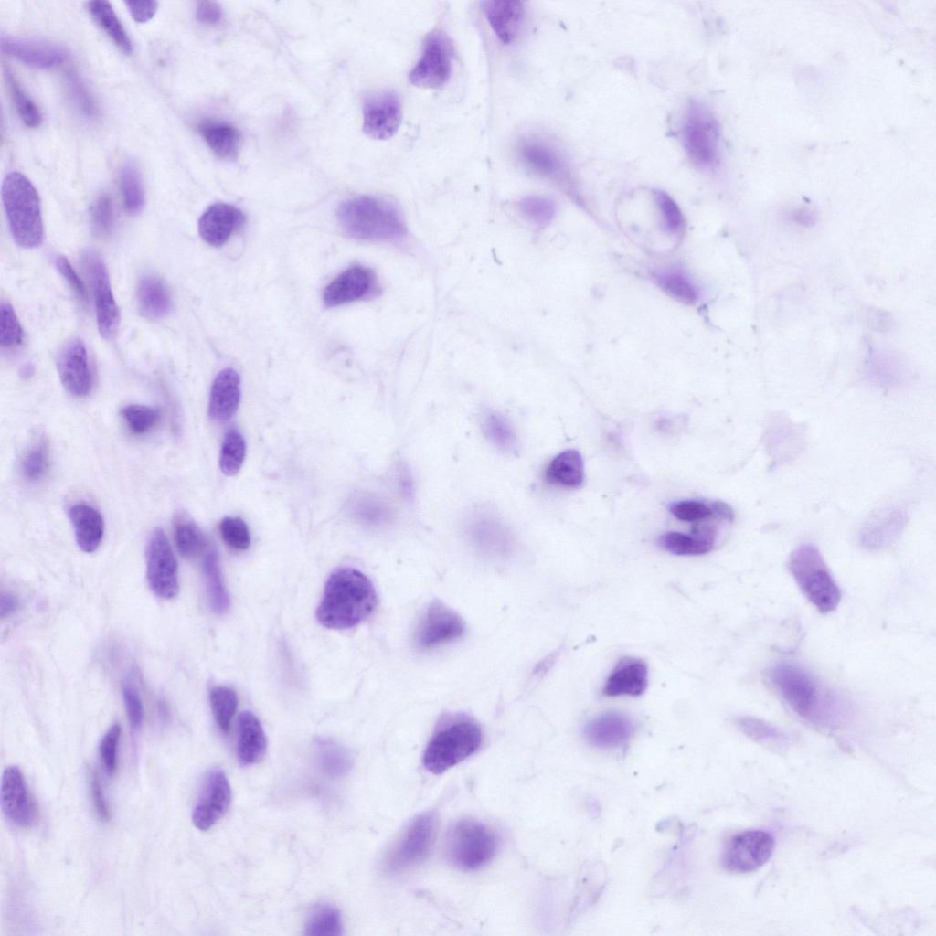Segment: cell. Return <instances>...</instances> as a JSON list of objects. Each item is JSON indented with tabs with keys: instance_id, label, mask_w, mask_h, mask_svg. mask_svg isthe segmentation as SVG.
Segmentation results:
<instances>
[{
	"instance_id": "obj_1",
	"label": "cell",
	"mask_w": 936,
	"mask_h": 936,
	"mask_svg": "<svg viewBox=\"0 0 936 936\" xmlns=\"http://www.w3.org/2000/svg\"><path fill=\"white\" fill-rule=\"evenodd\" d=\"M377 593L370 580L353 568H341L328 578L316 618L324 627L351 628L374 611Z\"/></svg>"
},
{
	"instance_id": "obj_2",
	"label": "cell",
	"mask_w": 936,
	"mask_h": 936,
	"mask_svg": "<svg viewBox=\"0 0 936 936\" xmlns=\"http://www.w3.org/2000/svg\"><path fill=\"white\" fill-rule=\"evenodd\" d=\"M337 218L347 235L359 239L393 240L407 231L399 207L379 197L358 196L343 201Z\"/></svg>"
},
{
	"instance_id": "obj_3",
	"label": "cell",
	"mask_w": 936,
	"mask_h": 936,
	"mask_svg": "<svg viewBox=\"0 0 936 936\" xmlns=\"http://www.w3.org/2000/svg\"><path fill=\"white\" fill-rule=\"evenodd\" d=\"M2 201L9 229L16 243L23 248L37 247L43 240L39 196L21 173H8L2 184Z\"/></svg>"
},
{
	"instance_id": "obj_4",
	"label": "cell",
	"mask_w": 936,
	"mask_h": 936,
	"mask_svg": "<svg viewBox=\"0 0 936 936\" xmlns=\"http://www.w3.org/2000/svg\"><path fill=\"white\" fill-rule=\"evenodd\" d=\"M482 743L480 726L467 717H458L441 727L429 741L424 754L425 768L440 774L473 755Z\"/></svg>"
},
{
	"instance_id": "obj_5",
	"label": "cell",
	"mask_w": 936,
	"mask_h": 936,
	"mask_svg": "<svg viewBox=\"0 0 936 936\" xmlns=\"http://www.w3.org/2000/svg\"><path fill=\"white\" fill-rule=\"evenodd\" d=\"M789 569L803 595L823 613L835 610L841 592L818 548L798 547L790 556Z\"/></svg>"
},
{
	"instance_id": "obj_6",
	"label": "cell",
	"mask_w": 936,
	"mask_h": 936,
	"mask_svg": "<svg viewBox=\"0 0 936 936\" xmlns=\"http://www.w3.org/2000/svg\"><path fill=\"white\" fill-rule=\"evenodd\" d=\"M769 679L787 705L802 718L811 721H823L826 715V702L817 684L803 668L789 663H780L771 668Z\"/></svg>"
},
{
	"instance_id": "obj_7",
	"label": "cell",
	"mask_w": 936,
	"mask_h": 936,
	"mask_svg": "<svg viewBox=\"0 0 936 936\" xmlns=\"http://www.w3.org/2000/svg\"><path fill=\"white\" fill-rule=\"evenodd\" d=\"M719 125L711 111L692 101L686 107L682 123V141L689 160L698 168L709 169L718 163Z\"/></svg>"
},
{
	"instance_id": "obj_8",
	"label": "cell",
	"mask_w": 936,
	"mask_h": 936,
	"mask_svg": "<svg viewBox=\"0 0 936 936\" xmlns=\"http://www.w3.org/2000/svg\"><path fill=\"white\" fill-rule=\"evenodd\" d=\"M496 847L495 833L477 821H458L447 835L448 858L463 870H475L486 865L495 856Z\"/></svg>"
},
{
	"instance_id": "obj_9",
	"label": "cell",
	"mask_w": 936,
	"mask_h": 936,
	"mask_svg": "<svg viewBox=\"0 0 936 936\" xmlns=\"http://www.w3.org/2000/svg\"><path fill=\"white\" fill-rule=\"evenodd\" d=\"M435 828L436 817L433 814L418 815L389 852L385 863L387 869L392 873H400L425 861L433 843Z\"/></svg>"
},
{
	"instance_id": "obj_10",
	"label": "cell",
	"mask_w": 936,
	"mask_h": 936,
	"mask_svg": "<svg viewBox=\"0 0 936 936\" xmlns=\"http://www.w3.org/2000/svg\"><path fill=\"white\" fill-rule=\"evenodd\" d=\"M452 60L451 38L442 30H433L424 40L421 55L410 73V81L419 88H440L452 75Z\"/></svg>"
},
{
	"instance_id": "obj_11",
	"label": "cell",
	"mask_w": 936,
	"mask_h": 936,
	"mask_svg": "<svg viewBox=\"0 0 936 936\" xmlns=\"http://www.w3.org/2000/svg\"><path fill=\"white\" fill-rule=\"evenodd\" d=\"M82 265L94 296L99 332L104 339H111L118 331L120 313L112 292L108 271L101 257L91 250L83 252Z\"/></svg>"
},
{
	"instance_id": "obj_12",
	"label": "cell",
	"mask_w": 936,
	"mask_h": 936,
	"mask_svg": "<svg viewBox=\"0 0 936 936\" xmlns=\"http://www.w3.org/2000/svg\"><path fill=\"white\" fill-rule=\"evenodd\" d=\"M146 577L151 590L160 598L170 600L179 591L178 566L165 532L155 528L145 550Z\"/></svg>"
},
{
	"instance_id": "obj_13",
	"label": "cell",
	"mask_w": 936,
	"mask_h": 936,
	"mask_svg": "<svg viewBox=\"0 0 936 936\" xmlns=\"http://www.w3.org/2000/svg\"><path fill=\"white\" fill-rule=\"evenodd\" d=\"M364 133L375 140H388L398 132L402 120L399 96L392 90L366 95L362 107Z\"/></svg>"
},
{
	"instance_id": "obj_14",
	"label": "cell",
	"mask_w": 936,
	"mask_h": 936,
	"mask_svg": "<svg viewBox=\"0 0 936 936\" xmlns=\"http://www.w3.org/2000/svg\"><path fill=\"white\" fill-rule=\"evenodd\" d=\"M774 849L772 835L763 830H750L735 835L723 855L725 867L735 873H748L762 867Z\"/></svg>"
},
{
	"instance_id": "obj_15",
	"label": "cell",
	"mask_w": 936,
	"mask_h": 936,
	"mask_svg": "<svg viewBox=\"0 0 936 936\" xmlns=\"http://www.w3.org/2000/svg\"><path fill=\"white\" fill-rule=\"evenodd\" d=\"M0 804L5 817L17 826H31L37 818L36 803L23 772L16 765H9L3 771Z\"/></svg>"
},
{
	"instance_id": "obj_16",
	"label": "cell",
	"mask_w": 936,
	"mask_h": 936,
	"mask_svg": "<svg viewBox=\"0 0 936 936\" xmlns=\"http://www.w3.org/2000/svg\"><path fill=\"white\" fill-rule=\"evenodd\" d=\"M231 790L225 773L211 770L205 777L192 811L193 824L201 831L211 828L227 812Z\"/></svg>"
},
{
	"instance_id": "obj_17",
	"label": "cell",
	"mask_w": 936,
	"mask_h": 936,
	"mask_svg": "<svg viewBox=\"0 0 936 936\" xmlns=\"http://www.w3.org/2000/svg\"><path fill=\"white\" fill-rule=\"evenodd\" d=\"M378 282L375 272L365 266L355 265L341 272L324 290L326 307L367 299L378 294Z\"/></svg>"
},
{
	"instance_id": "obj_18",
	"label": "cell",
	"mask_w": 936,
	"mask_h": 936,
	"mask_svg": "<svg viewBox=\"0 0 936 936\" xmlns=\"http://www.w3.org/2000/svg\"><path fill=\"white\" fill-rule=\"evenodd\" d=\"M465 624L461 616L444 603L435 601L428 607L417 633L416 643L430 649L463 635Z\"/></svg>"
},
{
	"instance_id": "obj_19",
	"label": "cell",
	"mask_w": 936,
	"mask_h": 936,
	"mask_svg": "<svg viewBox=\"0 0 936 936\" xmlns=\"http://www.w3.org/2000/svg\"><path fill=\"white\" fill-rule=\"evenodd\" d=\"M525 165L535 174L561 185L570 184L568 163L559 150L546 140L527 138L519 147Z\"/></svg>"
},
{
	"instance_id": "obj_20",
	"label": "cell",
	"mask_w": 936,
	"mask_h": 936,
	"mask_svg": "<svg viewBox=\"0 0 936 936\" xmlns=\"http://www.w3.org/2000/svg\"><path fill=\"white\" fill-rule=\"evenodd\" d=\"M57 368L64 388L76 397L87 396L92 376L84 343L79 338L67 342L58 353Z\"/></svg>"
},
{
	"instance_id": "obj_21",
	"label": "cell",
	"mask_w": 936,
	"mask_h": 936,
	"mask_svg": "<svg viewBox=\"0 0 936 936\" xmlns=\"http://www.w3.org/2000/svg\"><path fill=\"white\" fill-rule=\"evenodd\" d=\"M1 48L24 64L37 69H48L59 65L68 55L62 46L36 38L2 37Z\"/></svg>"
},
{
	"instance_id": "obj_22",
	"label": "cell",
	"mask_w": 936,
	"mask_h": 936,
	"mask_svg": "<svg viewBox=\"0 0 936 936\" xmlns=\"http://www.w3.org/2000/svg\"><path fill=\"white\" fill-rule=\"evenodd\" d=\"M245 222V215L238 207L215 203L209 206L198 220V232L202 239L211 246H221Z\"/></svg>"
},
{
	"instance_id": "obj_23",
	"label": "cell",
	"mask_w": 936,
	"mask_h": 936,
	"mask_svg": "<svg viewBox=\"0 0 936 936\" xmlns=\"http://www.w3.org/2000/svg\"><path fill=\"white\" fill-rule=\"evenodd\" d=\"M632 721L623 714L608 712L589 721L583 729L586 740L598 748L623 746L633 735Z\"/></svg>"
},
{
	"instance_id": "obj_24",
	"label": "cell",
	"mask_w": 936,
	"mask_h": 936,
	"mask_svg": "<svg viewBox=\"0 0 936 936\" xmlns=\"http://www.w3.org/2000/svg\"><path fill=\"white\" fill-rule=\"evenodd\" d=\"M240 378L233 368L222 369L215 378L209 395L208 414L216 421H226L237 411L240 401Z\"/></svg>"
},
{
	"instance_id": "obj_25",
	"label": "cell",
	"mask_w": 936,
	"mask_h": 936,
	"mask_svg": "<svg viewBox=\"0 0 936 936\" xmlns=\"http://www.w3.org/2000/svg\"><path fill=\"white\" fill-rule=\"evenodd\" d=\"M648 684L646 664L636 658H623L609 675L603 693L607 697L642 695Z\"/></svg>"
},
{
	"instance_id": "obj_26",
	"label": "cell",
	"mask_w": 936,
	"mask_h": 936,
	"mask_svg": "<svg viewBox=\"0 0 936 936\" xmlns=\"http://www.w3.org/2000/svg\"><path fill=\"white\" fill-rule=\"evenodd\" d=\"M482 9L495 36L504 44H510L516 38L523 20V3L511 0L484 1Z\"/></svg>"
},
{
	"instance_id": "obj_27",
	"label": "cell",
	"mask_w": 936,
	"mask_h": 936,
	"mask_svg": "<svg viewBox=\"0 0 936 936\" xmlns=\"http://www.w3.org/2000/svg\"><path fill=\"white\" fill-rule=\"evenodd\" d=\"M75 539L80 549L86 553L95 551L101 545L104 522L101 513L86 503H76L68 511Z\"/></svg>"
},
{
	"instance_id": "obj_28",
	"label": "cell",
	"mask_w": 936,
	"mask_h": 936,
	"mask_svg": "<svg viewBox=\"0 0 936 936\" xmlns=\"http://www.w3.org/2000/svg\"><path fill=\"white\" fill-rule=\"evenodd\" d=\"M266 737L259 718L250 711L239 715L237 755L239 762L249 766L260 762L266 752Z\"/></svg>"
},
{
	"instance_id": "obj_29",
	"label": "cell",
	"mask_w": 936,
	"mask_h": 936,
	"mask_svg": "<svg viewBox=\"0 0 936 936\" xmlns=\"http://www.w3.org/2000/svg\"><path fill=\"white\" fill-rule=\"evenodd\" d=\"M137 302L141 314L149 319L165 317L172 307L170 292L157 276L141 278L137 287Z\"/></svg>"
},
{
	"instance_id": "obj_30",
	"label": "cell",
	"mask_w": 936,
	"mask_h": 936,
	"mask_svg": "<svg viewBox=\"0 0 936 936\" xmlns=\"http://www.w3.org/2000/svg\"><path fill=\"white\" fill-rule=\"evenodd\" d=\"M199 132L218 157L233 159L237 156L241 136L233 125L221 121H206L199 125Z\"/></svg>"
},
{
	"instance_id": "obj_31",
	"label": "cell",
	"mask_w": 936,
	"mask_h": 936,
	"mask_svg": "<svg viewBox=\"0 0 936 936\" xmlns=\"http://www.w3.org/2000/svg\"><path fill=\"white\" fill-rule=\"evenodd\" d=\"M548 482L564 487L577 488L584 481V465L577 450H566L555 456L547 467Z\"/></svg>"
},
{
	"instance_id": "obj_32",
	"label": "cell",
	"mask_w": 936,
	"mask_h": 936,
	"mask_svg": "<svg viewBox=\"0 0 936 936\" xmlns=\"http://www.w3.org/2000/svg\"><path fill=\"white\" fill-rule=\"evenodd\" d=\"M205 586L209 605L217 613H224L229 607V596L224 584L219 558L215 549L205 554L202 564Z\"/></svg>"
},
{
	"instance_id": "obj_33",
	"label": "cell",
	"mask_w": 936,
	"mask_h": 936,
	"mask_svg": "<svg viewBox=\"0 0 936 936\" xmlns=\"http://www.w3.org/2000/svg\"><path fill=\"white\" fill-rule=\"evenodd\" d=\"M88 10L96 23L124 54L133 52L132 41L122 24L108 1L95 0L87 3Z\"/></svg>"
},
{
	"instance_id": "obj_34",
	"label": "cell",
	"mask_w": 936,
	"mask_h": 936,
	"mask_svg": "<svg viewBox=\"0 0 936 936\" xmlns=\"http://www.w3.org/2000/svg\"><path fill=\"white\" fill-rule=\"evenodd\" d=\"M715 532L710 530L697 536L670 531L660 536L658 544L665 550L678 556H697L712 550Z\"/></svg>"
},
{
	"instance_id": "obj_35",
	"label": "cell",
	"mask_w": 936,
	"mask_h": 936,
	"mask_svg": "<svg viewBox=\"0 0 936 936\" xmlns=\"http://www.w3.org/2000/svg\"><path fill=\"white\" fill-rule=\"evenodd\" d=\"M652 276L655 283L676 301L686 304L697 301V288L682 270L675 267L655 270Z\"/></svg>"
},
{
	"instance_id": "obj_36",
	"label": "cell",
	"mask_w": 936,
	"mask_h": 936,
	"mask_svg": "<svg viewBox=\"0 0 936 936\" xmlns=\"http://www.w3.org/2000/svg\"><path fill=\"white\" fill-rule=\"evenodd\" d=\"M315 755L320 769L330 777L346 775L352 767L351 755L346 748L325 739L315 743Z\"/></svg>"
},
{
	"instance_id": "obj_37",
	"label": "cell",
	"mask_w": 936,
	"mask_h": 936,
	"mask_svg": "<svg viewBox=\"0 0 936 936\" xmlns=\"http://www.w3.org/2000/svg\"><path fill=\"white\" fill-rule=\"evenodd\" d=\"M120 189L123 206L129 214H137L144 205V189L137 165L127 160L120 170Z\"/></svg>"
},
{
	"instance_id": "obj_38",
	"label": "cell",
	"mask_w": 936,
	"mask_h": 936,
	"mask_svg": "<svg viewBox=\"0 0 936 936\" xmlns=\"http://www.w3.org/2000/svg\"><path fill=\"white\" fill-rule=\"evenodd\" d=\"M342 930L339 910L328 904L315 907L305 924V934L311 936H337L342 934Z\"/></svg>"
},
{
	"instance_id": "obj_39",
	"label": "cell",
	"mask_w": 936,
	"mask_h": 936,
	"mask_svg": "<svg viewBox=\"0 0 936 936\" xmlns=\"http://www.w3.org/2000/svg\"><path fill=\"white\" fill-rule=\"evenodd\" d=\"M4 75L20 119L27 127H38L42 122V115L38 107L26 94L14 74L8 69L4 70Z\"/></svg>"
},
{
	"instance_id": "obj_40",
	"label": "cell",
	"mask_w": 936,
	"mask_h": 936,
	"mask_svg": "<svg viewBox=\"0 0 936 936\" xmlns=\"http://www.w3.org/2000/svg\"><path fill=\"white\" fill-rule=\"evenodd\" d=\"M246 453V443L242 434L235 430H229L225 435L219 458V466L222 473L228 476H233L240 470Z\"/></svg>"
},
{
	"instance_id": "obj_41",
	"label": "cell",
	"mask_w": 936,
	"mask_h": 936,
	"mask_svg": "<svg viewBox=\"0 0 936 936\" xmlns=\"http://www.w3.org/2000/svg\"><path fill=\"white\" fill-rule=\"evenodd\" d=\"M209 700L218 728L228 733L238 706L235 691L226 686H215L210 690Z\"/></svg>"
},
{
	"instance_id": "obj_42",
	"label": "cell",
	"mask_w": 936,
	"mask_h": 936,
	"mask_svg": "<svg viewBox=\"0 0 936 936\" xmlns=\"http://www.w3.org/2000/svg\"><path fill=\"white\" fill-rule=\"evenodd\" d=\"M175 541L179 553L185 558H194L207 547L201 530L192 521L181 518L175 525Z\"/></svg>"
},
{
	"instance_id": "obj_43",
	"label": "cell",
	"mask_w": 936,
	"mask_h": 936,
	"mask_svg": "<svg viewBox=\"0 0 936 936\" xmlns=\"http://www.w3.org/2000/svg\"><path fill=\"white\" fill-rule=\"evenodd\" d=\"M517 209L528 223L543 228L553 219L556 206L553 200L541 196H526L517 203Z\"/></svg>"
},
{
	"instance_id": "obj_44",
	"label": "cell",
	"mask_w": 936,
	"mask_h": 936,
	"mask_svg": "<svg viewBox=\"0 0 936 936\" xmlns=\"http://www.w3.org/2000/svg\"><path fill=\"white\" fill-rule=\"evenodd\" d=\"M130 431L136 435L144 434L160 420V410L154 406L131 404L121 411Z\"/></svg>"
},
{
	"instance_id": "obj_45",
	"label": "cell",
	"mask_w": 936,
	"mask_h": 936,
	"mask_svg": "<svg viewBox=\"0 0 936 936\" xmlns=\"http://www.w3.org/2000/svg\"><path fill=\"white\" fill-rule=\"evenodd\" d=\"M47 442L38 440L25 452L21 462L23 476L29 482H37L46 474L49 461Z\"/></svg>"
},
{
	"instance_id": "obj_46",
	"label": "cell",
	"mask_w": 936,
	"mask_h": 936,
	"mask_svg": "<svg viewBox=\"0 0 936 936\" xmlns=\"http://www.w3.org/2000/svg\"><path fill=\"white\" fill-rule=\"evenodd\" d=\"M736 727L746 736L759 742L783 741L784 734L768 722L754 717H739L735 719Z\"/></svg>"
},
{
	"instance_id": "obj_47",
	"label": "cell",
	"mask_w": 936,
	"mask_h": 936,
	"mask_svg": "<svg viewBox=\"0 0 936 936\" xmlns=\"http://www.w3.org/2000/svg\"><path fill=\"white\" fill-rule=\"evenodd\" d=\"M66 83L69 97L80 112L90 119L97 116V104L89 89L75 71L69 70L67 72Z\"/></svg>"
},
{
	"instance_id": "obj_48",
	"label": "cell",
	"mask_w": 936,
	"mask_h": 936,
	"mask_svg": "<svg viewBox=\"0 0 936 936\" xmlns=\"http://www.w3.org/2000/svg\"><path fill=\"white\" fill-rule=\"evenodd\" d=\"M219 531L224 542L235 550H245L250 545L248 526L239 517H224L220 522Z\"/></svg>"
},
{
	"instance_id": "obj_49",
	"label": "cell",
	"mask_w": 936,
	"mask_h": 936,
	"mask_svg": "<svg viewBox=\"0 0 936 936\" xmlns=\"http://www.w3.org/2000/svg\"><path fill=\"white\" fill-rule=\"evenodd\" d=\"M654 199L660 210L663 224L670 234L680 233L685 225L684 216L675 200L665 191L655 190Z\"/></svg>"
},
{
	"instance_id": "obj_50",
	"label": "cell",
	"mask_w": 936,
	"mask_h": 936,
	"mask_svg": "<svg viewBox=\"0 0 936 936\" xmlns=\"http://www.w3.org/2000/svg\"><path fill=\"white\" fill-rule=\"evenodd\" d=\"M114 220L112 198L102 194L94 201L90 208V223L95 235L103 237L110 233Z\"/></svg>"
},
{
	"instance_id": "obj_51",
	"label": "cell",
	"mask_w": 936,
	"mask_h": 936,
	"mask_svg": "<svg viewBox=\"0 0 936 936\" xmlns=\"http://www.w3.org/2000/svg\"><path fill=\"white\" fill-rule=\"evenodd\" d=\"M23 339V330L18 318L10 303H1V334L0 343L3 347L18 346Z\"/></svg>"
},
{
	"instance_id": "obj_52",
	"label": "cell",
	"mask_w": 936,
	"mask_h": 936,
	"mask_svg": "<svg viewBox=\"0 0 936 936\" xmlns=\"http://www.w3.org/2000/svg\"><path fill=\"white\" fill-rule=\"evenodd\" d=\"M484 426L488 437L498 447L508 450L515 445V434L503 417L490 413L485 417Z\"/></svg>"
},
{
	"instance_id": "obj_53",
	"label": "cell",
	"mask_w": 936,
	"mask_h": 936,
	"mask_svg": "<svg viewBox=\"0 0 936 936\" xmlns=\"http://www.w3.org/2000/svg\"><path fill=\"white\" fill-rule=\"evenodd\" d=\"M121 736L119 724L112 725L103 735L99 752L107 773L112 776L117 770V750Z\"/></svg>"
},
{
	"instance_id": "obj_54",
	"label": "cell",
	"mask_w": 936,
	"mask_h": 936,
	"mask_svg": "<svg viewBox=\"0 0 936 936\" xmlns=\"http://www.w3.org/2000/svg\"><path fill=\"white\" fill-rule=\"evenodd\" d=\"M668 510L675 518L686 522L707 518L714 514L711 506L694 500L673 502Z\"/></svg>"
},
{
	"instance_id": "obj_55",
	"label": "cell",
	"mask_w": 936,
	"mask_h": 936,
	"mask_svg": "<svg viewBox=\"0 0 936 936\" xmlns=\"http://www.w3.org/2000/svg\"><path fill=\"white\" fill-rule=\"evenodd\" d=\"M122 694L130 726L133 730H138L143 725L144 717V706L138 690L130 682H125L122 687Z\"/></svg>"
},
{
	"instance_id": "obj_56",
	"label": "cell",
	"mask_w": 936,
	"mask_h": 936,
	"mask_svg": "<svg viewBox=\"0 0 936 936\" xmlns=\"http://www.w3.org/2000/svg\"><path fill=\"white\" fill-rule=\"evenodd\" d=\"M56 268L65 281H67L76 295L81 301L85 302L87 299L85 286L68 259L64 256H58L56 259Z\"/></svg>"
},
{
	"instance_id": "obj_57",
	"label": "cell",
	"mask_w": 936,
	"mask_h": 936,
	"mask_svg": "<svg viewBox=\"0 0 936 936\" xmlns=\"http://www.w3.org/2000/svg\"><path fill=\"white\" fill-rule=\"evenodd\" d=\"M90 792L92 803L98 817L103 822L109 821L111 818L109 804L96 774H92L90 779Z\"/></svg>"
},
{
	"instance_id": "obj_58",
	"label": "cell",
	"mask_w": 936,
	"mask_h": 936,
	"mask_svg": "<svg viewBox=\"0 0 936 936\" xmlns=\"http://www.w3.org/2000/svg\"><path fill=\"white\" fill-rule=\"evenodd\" d=\"M222 9L218 3L213 1H199L196 7V18L207 25H215L221 20Z\"/></svg>"
},
{
	"instance_id": "obj_59",
	"label": "cell",
	"mask_w": 936,
	"mask_h": 936,
	"mask_svg": "<svg viewBox=\"0 0 936 936\" xmlns=\"http://www.w3.org/2000/svg\"><path fill=\"white\" fill-rule=\"evenodd\" d=\"M125 5L133 18L139 23L150 20L158 8L156 1H127Z\"/></svg>"
},
{
	"instance_id": "obj_60",
	"label": "cell",
	"mask_w": 936,
	"mask_h": 936,
	"mask_svg": "<svg viewBox=\"0 0 936 936\" xmlns=\"http://www.w3.org/2000/svg\"><path fill=\"white\" fill-rule=\"evenodd\" d=\"M17 607V600L14 595L10 593L3 592L0 600V612L1 617H8L11 615Z\"/></svg>"
},
{
	"instance_id": "obj_61",
	"label": "cell",
	"mask_w": 936,
	"mask_h": 936,
	"mask_svg": "<svg viewBox=\"0 0 936 936\" xmlns=\"http://www.w3.org/2000/svg\"><path fill=\"white\" fill-rule=\"evenodd\" d=\"M711 508L713 510V513L721 520L729 523L733 521L734 513L732 508L728 504L721 501H716L712 503Z\"/></svg>"
}]
</instances>
